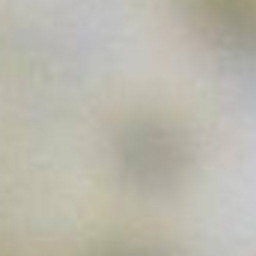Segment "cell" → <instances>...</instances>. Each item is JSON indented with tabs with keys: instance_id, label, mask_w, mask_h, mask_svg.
Wrapping results in <instances>:
<instances>
[{
	"instance_id": "cell-1",
	"label": "cell",
	"mask_w": 256,
	"mask_h": 256,
	"mask_svg": "<svg viewBox=\"0 0 256 256\" xmlns=\"http://www.w3.org/2000/svg\"><path fill=\"white\" fill-rule=\"evenodd\" d=\"M114 170L120 182L143 196L173 194L194 170V140L164 114H134L114 134Z\"/></svg>"
},
{
	"instance_id": "cell-2",
	"label": "cell",
	"mask_w": 256,
	"mask_h": 256,
	"mask_svg": "<svg viewBox=\"0 0 256 256\" xmlns=\"http://www.w3.org/2000/svg\"><path fill=\"white\" fill-rule=\"evenodd\" d=\"M194 39L218 60L256 72V0H173Z\"/></svg>"
},
{
	"instance_id": "cell-3",
	"label": "cell",
	"mask_w": 256,
	"mask_h": 256,
	"mask_svg": "<svg viewBox=\"0 0 256 256\" xmlns=\"http://www.w3.org/2000/svg\"><path fill=\"white\" fill-rule=\"evenodd\" d=\"M84 256H173L164 244L155 242H140V238H120V242H108L98 244Z\"/></svg>"
}]
</instances>
